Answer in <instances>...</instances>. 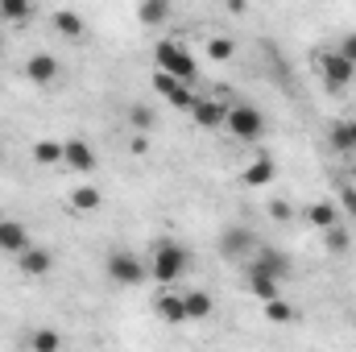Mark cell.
<instances>
[{
    "label": "cell",
    "instance_id": "cell-1",
    "mask_svg": "<svg viewBox=\"0 0 356 352\" xmlns=\"http://www.w3.org/2000/svg\"><path fill=\"white\" fill-rule=\"evenodd\" d=\"M154 71H162V75H170L178 83H195V75H199V67H195V54L175 42V38H162L158 46H154Z\"/></svg>",
    "mask_w": 356,
    "mask_h": 352
},
{
    "label": "cell",
    "instance_id": "cell-2",
    "mask_svg": "<svg viewBox=\"0 0 356 352\" xmlns=\"http://www.w3.org/2000/svg\"><path fill=\"white\" fill-rule=\"evenodd\" d=\"M186 265H191V253H186L178 241H158V245H154V257H149V278H154L162 290H170L178 278L186 273Z\"/></svg>",
    "mask_w": 356,
    "mask_h": 352
},
{
    "label": "cell",
    "instance_id": "cell-3",
    "mask_svg": "<svg viewBox=\"0 0 356 352\" xmlns=\"http://www.w3.org/2000/svg\"><path fill=\"white\" fill-rule=\"evenodd\" d=\"M236 141H261L266 137V116H261V108L257 104H245V99H236V104H228V125H224Z\"/></svg>",
    "mask_w": 356,
    "mask_h": 352
},
{
    "label": "cell",
    "instance_id": "cell-4",
    "mask_svg": "<svg viewBox=\"0 0 356 352\" xmlns=\"http://www.w3.org/2000/svg\"><path fill=\"white\" fill-rule=\"evenodd\" d=\"M104 269H108V278H112L116 286H141V282L149 278V262L137 257L133 249H112L108 262H104Z\"/></svg>",
    "mask_w": 356,
    "mask_h": 352
},
{
    "label": "cell",
    "instance_id": "cell-5",
    "mask_svg": "<svg viewBox=\"0 0 356 352\" xmlns=\"http://www.w3.org/2000/svg\"><path fill=\"white\" fill-rule=\"evenodd\" d=\"M315 63H319L323 88L332 91V95H336V91H344L348 83H353V75H356V71L348 67V63H344V58H340V54H336V50H323V54H319Z\"/></svg>",
    "mask_w": 356,
    "mask_h": 352
},
{
    "label": "cell",
    "instance_id": "cell-6",
    "mask_svg": "<svg viewBox=\"0 0 356 352\" xmlns=\"http://www.w3.org/2000/svg\"><path fill=\"white\" fill-rule=\"evenodd\" d=\"M63 166L75 170V175H91V170L99 166L91 141H83V137H67V141H63Z\"/></svg>",
    "mask_w": 356,
    "mask_h": 352
},
{
    "label": "cell",
    "instance_id": "cell-7",
    "mask_svg": "<svg viewBox=\"0 0 356 352\" xmlns=\"http://www.w3.org/2000/svg\"><path fill=\"white\" fill-rule=\"evenodd\" d=\"M191 120L199 125V129H224L228 125V99H211V95H199L195 99V108H191Z\"/></svg>",
    "mask_w": 356,
    "mask_h": 352
},
{
    "label": "cell",
    "instance_id": "cell-8",
    "mask_svg": "<svg viewBox=\"0 0 356 352\" xmlns=\"http://www.w3.org/2000/svg\"><path fill=\"white\" fill-rule=\"evenodd\" d=\"M220 253H224L228 262L245 265L253 253H257V245H253V237H249L245 228H236V224H232V228H224V232H220Z\"/></svg>",
    "mask_w": 356,
    "mask_h": 352
},
{
    "label": "cell",
    "instance_id": "cell-9",
    "mask_svg": "<svg viewBox=\"0 0 356 352\" xmlns=\"http://www.w3.org/2000/svg\"><path fill=\"white\" fill-rule=\"evenodd\" d=\"M29 245H33V241H29V228H25L21 220H0V253H4V257L17 262Z\"/></svg>",
    "mask_w": 356,
    "mask_h": 352
},
{
    "label": "cell",
    "instance_id": "cell-10",
    "mask_svg": "<svg viewBox=\"0 0 356 352\" xmlns=\"http://www.w3.org/2000/svg\"><path fill=\"white\" fill-rule=\"evenodd\" d=\"M154 91H162L175 108H182V112H191L195 108V91H191V83H178V79H170V75H162V71H154Z\"/></svg>",
    "mask_w": 356,
    "mask_h": 352
},
{
    "label": "cell",
    "instance_id": "cell-11",
    "mask_svg": "<svg viewBox=\"0 0 356 352\" xmlns=\"http://www.w3.org/2000/svg\"><path fill=\"white\" fill-rule=\"evenodd\" d=\"M58 58L54 54H46V50H38V54H29V63H25V75H29V83H38V88H50L54 79H58Z\"/></svg>",
    "mask_w": 356,
    "mask_h": 352
},
{
    "label": "cell",
    "instance_id": "cell-12",
    "mask_svg": "<svg viewBox=\"0 0 356 352\" xmlns=\"http://www.w3.org/2000/svg\"><path fill=\"white\" fill-rule=\"evenodd\" d=\"M154 311H158V319H162V323H170V328L191 323V319H186V303H182V294H178V290H162V294L154 298Z\"/></svg>",
    "mask_w": 356,
    "mask_h": 352
},
{
    "label": "cell",
    "instance_id": "cell-13",
    "mask_svg": "<svg viewBox=\"0 0 356 352\" xmlns=\"http://www.w3.org/2000/svg\"><path fill=\"white\" fill-rule=\"evenodd\" d=\"M17 269H21L25 278H46V273L54 269V253L42 249V245H29V249L17 257Z\"/></svg>",
    "mask_w": 356,
    "mask_h": 352
},
{
    "label": "cell",
    "instance_id": "cell-14",
    "mask_svg": "<svg viewBox=\"0 0 356 352\" xmlns=\"http://www.w3.org/2000/svg\"><path fill=\"white\" fill-rule=\"evenodd\" d=\"M245 286H249L261 303L282 298V282H277V278H269L266 269H257V265H245Z\"/></svg>",
    "mask_w": 356,
    "mask_h": 352
},
{
    "label": "cell",
    "instance_id": "cell-15",
    "mask_svg": "<svg viewBox=\"0 0 356 352\" xmlns=\"http://www.w3.org/2000/svg\"><path fill=\"white\" fill-rule=\"evenodd\" d=\"M327 141H332L340 154H356V116H340V120H332Z\"/></svg>",
    "mask_w": 356,
    "mask_h": 352
},
{
    "label": "cell",
    "instance_id": "cell-16",
    "mask_svg": "<svg viewBox=\"0 0 356 352\" xmlns=\"http://www.w3.org/2000/svg\"><path fill=\"white\" fill-rule=\"evenodd\" d=\"M50 25H54L63 38H71V42H79V38L88 33V21H83L75 8H58V13H50Z\"/></svg>",
    "mask_w": 356,
    "mask_h": 352
},
{
    "label": "cell",
    "instance_id": "cell-17",
    "mask_svg": "<svg viewBox=\"0 0 356 352\" xmlns=\"http://www.w3.org/2000/svg\"><path fill=\"white\" fill-rule=\"evenodd\" d=\"M245 265H257V269H266L269 278H277V282L290 273V262H286V253H277V249H257V253H253V257H249Z\"/></svg>",
    "mask_w": 356,
    "mask_h": 352
},
{
    "label": "cell",
    "instance_id": "cell-18",
    "mask_svg": "<svg viewBox=\"0 0 356 352\" xmlns=\"http://www.w3.org/2000/svg\"><path fill=\"white\" fill-rule=\"evenodd\" d=\"M307 224H311V228H319V232H327V228H336V224H340V207H336L332 199H319V203H311V207H307Z\"/></svg>",
    "mask_w": 356,
    "mask_h": 352
},
{
    "label": "cell",
    "instance_id": "cell-19",
    "mask_svg": "<svg viewBox=\"0 0 356 352\" xmlns=\"http://www.w3.org/2000/svg\"><path fill=\"white\" fill-rule=\"evenodd\" d=\"M273 178H277V162H273L269 154H261V158H257L253 166H245L241 182H245V186H269Z\"/></svg>",
    "mask_w": 356,
    "mask_h": 352
},
{
    "label": "cell",
    "instance_id": "cell-20",
    "mask_svg": "<svg viewBox=\"0 0 356 352\" xmlns=\"http://www.w3.org/2000/svg\"><path fill=\"white\" fill-rule=\"evenodd\" d=\"M182 303H186V319H191V323H203V319H211V311H216V303H211L207 290H186Z\"/></svg>",
    "mask_w": 356,
    "mask_h": 352
},
{
    "label": "cell",
    "instance_id": "cell-21",
    "mask_svg": "<svg viewBox=\"0 0 356 352\" xmlns=\"http://www.w3.org/2000/svg\"><path fill=\"white\" fill-rule=\"evenodd\" d=\"M29 352H67L58 328H33L29 332Z\"/></svg>",
    "mask_w": 356,
    "mask_h": 352
},
{
    "label": "cell",
    "instance_id": "cell-22",
    "mask_svg": "<svg viewBox=\"0 0 356 352\" xmlns=\"http://www.w3.org/2000/svg\"><path fill=\"white\" fill-rule=\"evenodd\" d=\"M170 17H175V8H170L166 0H145V4L137 8V21H141V25H166Z\"/></svg>",
    "mask_w": 356,
    "mask_h": 352
},
{
    "label": "cell",
    "instance_id": "cell-23",
    "mask_svg": "<svg viewBox=\"0 0 356 352\" xmlns=\"http://www.w3.org/2000/svg\"><path fill=\"white\" fill-rule=\"evenodd\" d=\"M154 120H158V116H154L149 104H133V108H129V129H133L137 137H145V133L154 129Z\"/></svg>",
    "mask_w": 356,
    "mask_h": 352
},
{
    "label": "cell",
    "instance_id": "cell-24",
    "mask_svg": "<svg viewBox=\"0 0 356 352\" xmlns=\"http://www.w3.org/2000/svg\"><path fill=\"white\" fill-rule=\"evenodd\" d=\"M33 162L38 166H63V141H38L33 145Z\"/></svg>",
    "mask_w": 356,
    "mask_h": 352
},
{
    "label": "cell",
    "instance_id": "cell-25",
    "mask_svg": "<svg viewBox=\"0 0 356 352\" xmlns=\"http://www.w3.org/2000/svg\"><path fill=\"white\" fill-rule=\"evenodd\" d=\"M323 245H327V253H332V257H340V253H348V249H353V237H348V228H344V224H336V228H327V232H323Z\"/></svg>",
    "mask_w": 356,
    "mask_h": 352
},
{
    "label": "cell",
    "instance_id": "cell-26",
    "mask_svg": "<svg viewBox=\"0 0 356 352\" xmlns=\"http://www.w3.org/2000/svg\"><path fill=\"white\" fill-rule=\"evenodd\" d=\"M99 203H104L99 186H75V191H71V207H75V211H95Z\"/></svg>",
    "mask_w": 356,
    "mask_h": 352
},
{
    "label": "cell",
    "instance_id": "cell-27",
    "mask_svg": "<svg viewBox=\"0 0 356 352\" xmlns=\"http://www.w3.org/2000/svg\"><path fill=\"white\" fill-rule=\"evenodd\" d=\"M232 54H236V42H232V38H224V33L207 38V58H211V63H228Z\"/></svg>",
    "mask_w": 356,
    "mask_h": 352
},
{
    "label": "cell",
    "instance_id": "cell-28",
    "mask_svg": "<svg viewBox=\"0 0 356 352\" xmlns=\"http://www.w3.org/2000/svg\"><path fill=\"white\" fill-rule=\"evenodd\" d=\"M29 17H33V4H25V0H0V21L21 25V21H29Z\"/></svg>",
    "mask_w": 356,
    "mask_h": 352
},
{
    "label": "cell",
    "instance_id": "cell-29",
    "mask_svg": "<svg viewBox=\"0 0 356 352\" xmlns=\"http://www.w3.org/2000/svg\"><path fill=\"white\" fill-rule=\"evenodd\" d=\"M266 319L269 323H294V307L286 298H273V303H266Z\"/></svg>",
    "mask_w": 356,
    "mask_h": 352
},
{
    "label": "cell",
    "instance_id": "cell-30",
    "mask_svg": "<svg viewBox=\"0 0 356 352\" xmlns=\"http://www.w3.org/2000/svg\"><path fill=\"white\" fill-rule=\"evenodd\" d=\"M336 54H340V58L356 71V29H353V33H344V38L336 42Z\"/></svg>",
    "mask_w": 356,
    "mask_h": 352
},
{
    "label": "cell",
    "instance_id": "cell-31",
    "mask_svg": "<svg viewBox=\"0 0 356 352\" xmlns=\"http://www.w3.org/2000/svg\"><path fill=\"white\" fill-rule=\"evenodd\" d=\"M269 216H273V220H290V216H294V207H290L286 199H273V203H269Z\"/></svg>",
    "mask_w": 356,
    "mask_h": 352
},
{
    "label": "cell",
    "instance_id": "cell-32",
    "mask_svg": "<svg viewBox=\"0 0 356 352\" xmlns=\"http://www.w3.org/2000/svg\"><path fill=\"white\" fill-rule=\"evenodd\" d=\"M340 203H344V211L353 216V224H356V186H344L340 191Z\"/></svg>",
    "mask_w": 356,
    "mask_h": 352
},
{
    "label": "cell",
    "instance_id": "cell-33",
    "mask_svg": "<svg viewBox=\"0 0 356 352\" xmlns=\"http://www.w3.org/2000/svg\"><path fill=\"white\" fill-rule=\"evenodd\" d=\"M0 50H4V33H0Z\"/></svg>",
    "mask_w": 356,
    "mask_h": 352
}]
</instances>
